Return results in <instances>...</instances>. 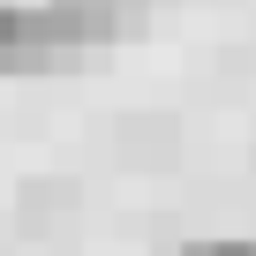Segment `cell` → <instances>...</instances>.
<instances>
[{
    "mask_svg": "<svg viewBox=\"0 0 256 256\" xmlns=\"http://www.w3.org/2000/svg\"><path fill=\"white\" fill-rule=\"evenodd\" d=\"M76 60L83 53L46 16V0H0V76H53V68H76Z\"/></svg>",
    "mask_w": 256,
    "mask_h": 256,
    "instance_id": "1",
    "label": "cell"
},
{
    "mask_svg": "<svg viewBox=\"0 0 256 256\" xmlns=\"http://www.w3.org/2000/svg\"><path fill=\"white\" fill-rule=\"evenodd\" d=\"M46 16L68 30L76 53H98V46H120L151 23V0H46Z\"/></svg>",
    "mask_w": 256,
    "mask_h": 256,
    "instance_id": "2",
    "label": "cell"
},
{
    "mask_svg": "<svg viewBox=\"0 0 256 256\" xmlns=\"http://www.w3.org/2000/svg\"><path fill=\"white\" fill-rule=\"evenodd\" d=\"M113 151H120V166H174L181 158V120L174 113H120L113 120Z\"/></svg>",
    "mask_w": 256,
    "mask_h": 256,
    "instance_id": "3",
    "label": "cell"
},
{
    "mask_svg": "<svg viewBox=\"0 0 256 256\" xmlns=\"http://www.w3.org/2000/svg\"><path fill=\"white\" fill-rule=\"evenodd\" d=\"M76 211V181H60V174H46V181H23V226L38 234V226H60Z\"/></svg>",
    "mask_w": 256,
    "mask_h": 256,
    "instance_id": "4",
    "label": "cell"
},
{
    "mask_svg": "<svg viewBox=\"0 0 256 256\" xmlns=\"http://www.w3.org/2000/svg\"><path fill=\"white\" fill-rule=\"evenodd\" d=\"M181 256H256V234H196L181 241Z\"/></svg>",
    "mask_w": 256,
    "mask_h": 256,
    "instance_id": "5",
    "label": "cell"
}]
</instances>
